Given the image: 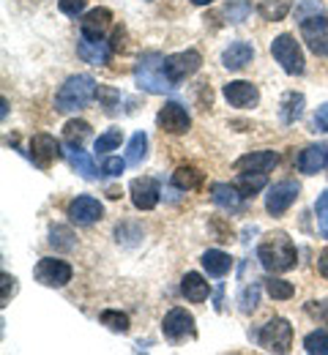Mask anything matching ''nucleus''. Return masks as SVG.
Wrapping results in <instances>:
<instances>
[{
  "label": "nucleus",
  "instance_id": "nucleus-1",
  "mask_svg": "<svg viewBox=\"0 0 328 355\" xmlns=\"http://www.w3.org/2000/svg\"><path fill=\"white\" fill-rule=\"evenodd\" d=\"M257 260L268 273H287L298 263V252H295V243H293V238L287 232L274 230L260 241Z\"/></svg>",
  "mask_w": 328,
  "mask_h": 355
},
{
  "label": "nucleus",
  "instance_id": "nucleus-2",
  "mask_svg": "<svg viewBox=\"0 0 328 355\" xmlns=\"http://www.w3.org/2000/svg\"><path fill=\"white\" fill-rule=\"evenodd\" d=\"M96 93H98V88H96V80L91 74H74L55 93V110L63 112V115L66 112H77V110L91 104V98Z\"/></svg>",
  "mask_w": 328,
  "mask_h": 355
},
{
  "label": "nucleus",
  "instance_id": "nucleus-3",
  "mask_svg": "<svg viewBox=\"0 0 328 355\" xmlns=\"http://www.w3.org/2000/svg\"><path fill=\"white\" fill-rule=\"evenodd\" d=\"M135 80H137V88L148 90V93H170L175 88L170 83V77L164 74V55L162 52H145L140 60H137V69H135Z\"/></svg>",
  "mask_w": 328,
  "mask_h": 355
},
{
  "label": "nucleus",
  "instance_id": "nucleus-4",
  "mask_svg": "<svg viewBox=\"0 0 328 355\" xmlns=\"http://www.w3.org/2000/svg\"><path fill=\"white\" fill-rule=\"evenodd\" d=\"M271 55H274V60L282 66V71L290 74V77H298V74H304V69H307L304 49L295 42L293 33H279V36L271 42Z\"/></svg>",
  "mask_w": 328,
  "mask_h": 355
},
{
  "label": "nucleus",
  "instance_id": "nucleus-5",
  "mask_svg": "<svg viewBox=\"0 0 328 355\" xmlns=\"http://www.w3.org/2000/svg\"><path fill=\"white\" fill-rule=\"evenodd\" d=\"M257 342H260V347L266 353H290V347H293V325L284 317H274L260 328Z\"/></svg>",
  "mask_w": 328,
  "mask_h": 355
},
{
  "label": "nucleus",
  "instance_id": "nucleus-6",
  "mask_svg": "<svg viewBox=\"0 0 328 355\" xmlns=\"http://www.w3.org/2000/svg\"><path fill=\"white\" fill-rule=\"evenodd\" d=\"M202 66V55L197 49H184V52H173L164 58V74L170 77L173 85L189 80L191 74H197Z\"/></svg>",
  "mask_w": 328,
  "mask_h": 355
},
{
  "label": "nucleus",
  "instance_id": "nucleus-7",
  "mask_svg": "<svg viewBox=\"0 0 328 355\" xmlns=\"http://www.w3.org/2000/svg\"><path fill=\"white\" fill-rule=\"evenodd\" d=\"M33 276H36V282H39V284L52 287V290H60V287H66V284L71 282L74 270H71V266H69L66 260H58V257H42V260H39V266H36V270H33Z\"/></svg>",
  "mask_w": 328,
  "mask_h": 355
},
{
  "label": "nucleus",
  "instance_id": "nucleus-8",
  "mask_svg": "<svg viewBox=\"0 0 328 355\" xmlns=\"http://www.w3.org/2000/svg\"><path fill=\"white\" fill-rule=\"evenodd\" d=\"M298 194H301L298 180H293V178L277 180V183L268 189V194H266V211H268L271 216H282L284 211H290V205L298 200Z\"/></svg>",
  "mask_w": 328,
  "mask_h": 355
},
{
  "label": "nucleus",
  "instance_id": "nucleus-9",
  "mask_svg": "<svg viewBox=\"0 0 328 355\" xmlns=\"http://www.w3.org/2000/svg\"><path fill=\"white\" fill-rule=\"evenodd\" d=\"M66 216H69V222L77 224V227H91V224H96L104 216V205L96 197H91V194H80V197H74L69 202Z\"/></svg>",
  "mask_w": 328,
  "mask_h": 355
},
{
  "label": "nucleus",
  "instance_id": "nucleus-10",
  "mask_svg": "<svg viewBox=\"0 0 328 355\" xmlns=\"http://www.w3.org/2000/svg\"><path fill=\"white\" fill-rule=\"evenodd\" d=\"M162 334H164V339H170V342L191 339V336H194V317H191L187 309H181V306L170 309L164 314V320H162Z\"/></svg>",
  "mask_w": 328,
  "mask_h": 355
},
{
  "label": "nucleus",
  "instance_id": "nucleus-11",
  "mask_svg": "<svg viewBox=\"0 0 328 355\" xmlns=\"http://www.w3.org/2000/svg\"><path fill=\"white\" fill-rule=\"evenodd\" d=\"M28 156L31 162L39 167V170H49L58 159H60V145L52 134H33L31 137V148H28Z\"/></svg>",
  "mask_w": 328,
  "mask_h": 355
},
{
  "label": "nucleus",
  "instance_id": "nucleus-12",
  "mask_svg": "<svg viewBox=\"0 0 328 355\" xmlns=\"http://www.w3.org/2000/svg\"><path fill=\"white\" fill-rule=\"evenodd\" d=\"M156 123L159 129L167 134H187L191 129V118H189V110L178 101H167L159 115H156Z\"/></svg>",
  "mask_w": 328,
  "mask_h": 355
},
{
  "label": "nucleus",
  "instance_id": "nucleus-13",
  "mask_svg": "<svg viewBox=\"0 0 328 355\" xmlns=\"http://www.w3.org/2000/svg\"><path fill=\"white\" fill-rule=\"evenodd\" d=\"M301 39L315 55H328V17H307L301 22Z\"/></svg>",
  "mask_w": 328,
  "mask_h": 355
},
{
  "label": "nucleus",
  "instance_id": "nucleus-14",
  "mask_svg": "<svg viewBox=\"0 0 328 355\" xmlns=\"http://www.w3.org/2000/svg\"><path fill=\"white\" fill-rule=\"evenodd\" d=\"M129 194H132V202H135V208L137 211H153L156 205H159V180L156 178H135L132 183H129Z\"/></svg>",
  "mask_w": 328,
  "mask_h": 355
},
{
  "label": "nucleus",
  "instance_id": "nucleus-15",
  "mask_svg": "<svg viewBox=\"0 0 328 355\" xmlns=\"http://www.w3.org/2000/svg\"><path fill=\"white\" fill-rule=\"evenodd\" d=\"M225 98H227V104L235 107V110H254L257 104H260V90L257 85H252V83H246V80H235V83H227L225 88Z\"/></svg>",
  "mask_w": 328,
  "mask_h": 355
},
{
  "label": "nucleus",
  "instance_id": "nucleus-16",
  "mask_svg": "<svg viewBox=\"0 0 328 355\" xmlns=\"http://www.w3.org/2000/svg\"><path fill=\"white\" fill-rule=\"evenodd\" d=\"M112 49H115V46L110 44V42H104V39L80 36V42H77V55H80L85 63H91V66H107L110 58H112Z\"/></svg>",
  "mask_w": 328,
  "mask_h": 355
},
{
  "label": "nucleus",
  "instance_id": "nucleus-17",
  "mask_svg": "<svg viewBox=\"0 0 328 355\" xmlns=\"http://www.w3.org/2000/svg\"><path fill=\"white\" fill-rule=\"evenodd\" d=\"M328 167V145L326 142H315V145H307L301 153H298V173L304 175H318Z\"/></svg>",
  "mask_w": 328,
  "mask_h": 355
},
{
  "label": "nucleus",
  "instance_id": "nucleus-18",
  "mask_svg": "<svg viewBox=\"0 0 328 355\" xmlns=\"http://www.w3.org/2000/svg\"><path fill=\"white\" fill-rule=\"evenodd\" d=\"M277 164H279V153L274 150H257V153H246L235 159V170L241 173H271Z\"/></svg>",
  "mask_w": 328,
  "mask_h": 355
},
{
  "label": "nucleus",
  "instance_id": "nucleus-19",
  "mask_svg": "<svg viewBox=\"0 0 328 355\" xmlns=\"http://www.w3.org/2000/svg\"><path fill=\"white\" fill-rule=\"evenodd\" d=\"M110 25H112V11H110V8H91V11L80 19L83 36H91V39H101Z\"/></svg>",
  "mask_w": 328,
  "mask_h": 355
},
{
  "label": "nucleus",
  "instance_id": "nucleus-20",
  "mask_svg": "<svg viewBox=\"0 0 328 355\" xmlns=\"http://www.w3.org/2000/svg\"><path fill=\"white\" fill-rule=\"evenodd\" d=\"M252 58H254V46L249 42H233L222 52V66L227 71H241V69H246L252 63Z\"/></svg>",
  "mask_w": 328,
  "mask_h": 355
},
{
  "label": "nucleus",
  "instance_id": "nucleus-21",
  "mask_svg": "<svg viewBox=\"0 0 328 355\" xmlns=\"http://www.w3.org/2000/svg\"><path fill=\"white\" fill-rule=\"evenodd\" d=\"M211 200H214V205H219L222 211H230V214L243 208V194L235 189V183H214Z\"/></svg>",
  "mask_w": 328,
  "mask_h": 355
},
{
  "label": "nucleus",
  "instance_id": "nucleus-22",
  "mask_svg": "<svg viewBox=\"0 0 328 355\" xmlns=\"http://www.w3.org/2000/svg\"><path fill=\"white\" fill-rule=\"evenodd\" d=\"M181 293H184V298H187L189 304H202L211 295V284L200 273L189 270L187 276L181 279Z\"/></svg>",
  "mask_w": 328,
  "mask_h": 355
},
{
  "label": "nucleus",
  "instance_id": "nucleus-23",
  "mask_svg": "<svg viewBox=\"0 0 328 355\" xmlns=\"http://www.w3.org/2000/svg\"><path fill=\"white\" fill-rule=\"evenodd\" d=\"M200 263H202V268H205V273H208V276L222 279V276H227V273H230V268H233V257H230L227 252H222V249H208V252L200 257Z\"/></svg>",
  "mask_w": 328,
  "mask_h": 355
},
{
  "label": "nucleus",
  "instance_id": "nucleus-24",
  "mask_svg": "<svg viewBox=\"0 0 328 355\" xmlns=\"http://www.w3.org/2000/svg\"><path fill=\"white\" fill-rule=\"evenodd\" d=\"M304 96L301 93H295V90H290V93H284V98H282L279 104V118L282 123H295L301 115H304Z\"/></svg>",
  "mask_w": 328,
  "mask_h": 355
},
{
  "label": "nucleus",
  "instance_id": "nucleus-25",
  "mask_svg": "<svg viewBox=\"0 0 328 355\" xmlns=\"http://www.w3.org/2000/svg\"><path fill=\"white\" fill-rule=\"evenodd\" d=\"M233 183L243 197H254L257 191H263L268 186V175L266 173H238Z\"/></svg>",
  "mask_w": 328,
  "mask_h": 355
},
{
  "label": "nucleus",
  "instance_id": "nucleus-26",
  "mask_svg": "<svg viewBox=\"0 0 328 355\" xmlns=\"http://www.w3.org/2000/svg\"><path fill=\"white\" fill-rule=\"evenodd\" d=\"M69 164L74 167V173H80L85 180H96V178L101 175V173L96 170L94 159H91L85 150H80V148H71V150H69Z\"/></svg>",
  "mask_w": 328,
  "mask_h": 355
},
{
  "label": "nucleus",
  "instance_id": "nucleus-27",
  "mask_svg": "<svg viewBox=\"0 0 328 355\" xmlns=\"http://www.w3.org/2000/svg\"><path fill=\"white\" fill-rule=\"evenodd\" d=\"M293 8V0H260L257 6V14L266 19V22H282Z\"/></svg>",
  "mask_w": 328,
  "mask_h": 355
},
{
  "label": "nucleus",
  "instance_id": "nucleus-28",
  "mask_svg": "<svg viewBox=\"0 0 328 355\" xmlns=\"http://www.w3.org/2000/svg\"><path fill=\"white\" fill-rule=\"evenodd\" d=\"M91 137V123L88 121H69L63 126V139L71 145V148H83V142Z\"/></svg>",
  "mask_w": 328,
  "mask_h": 355
},
{
  "label": "nucleus",
  "instance_id": "nucleus-29",
  "mask_svg": "<svg viewBox=\"0 0 328 355\" xmlns=\"http://www.w3.org/2000/svg\"><path fill=\"white\" fill-rule=\"evenodd\" d=\"M200 183H202V173L194 170V167H178V170L173 173V186L181 189V191H191V189H197Z\"/></svg>",
  "mask_w": 328,
  "mask_h": 355
},
{
  "label": "nucleus",
  "instance_id": "nucleus-30",
  "mask_svg": "<svg viewBox=\"0 0 328 355\" xmlns=\"http://www.w3.org/2000/svg\"><path fill=\"white\" fill-rule=\"evenodd\" d=\"M49 243H52L58 252H71V249L77 246V238H74V232H71L69 227L55 224V227L49 230Z\"/></svg>",
  "mask_w": 328,
  "mask_h": 355
},
{
  "label": "nucleus",
  "instance_id": "nucleus-31",
  "mask_svg": "<svg viewBox=\"0 0 328 355\" xmlns=\"http://www.w3.org/2000/svg\"><path fill=\"white\" fill-rule=\"evenodd\" d=\"M98 320H101V325H107L112 334H129V328H132L129 314H123V311H118V309L101 311V314H98Z\"/></svg>",
  "mask_w": 328,
  "mask_h": 355
},
{
  "label": "nucleus",
  "instance_id": "nucleus-32",
  "mask_svg": "<svg viewBox=\"0 0 328 355\" xmlns=\"http://www.w3.org/2000/svg\"><path fill=\"white\" fill-rule=\"evenodd\" d=\"M266 293H268L274 301H287V298L295 295V287H293V282H287V279L271 276V279H266Z\"/></svg>",
  "mask_w": 328,
  "mask_h": 355
},
{
  "label": "nucleus",
  "instance_id": "nucleus-33",
  "mask_svg": "<svg viewBox=\"0 0 328 355\" xmlns=\"http://www.w3.org/2000/svg\"><path fill=\"white\" fill-rule=\"evenodd\" d=\"M148 156V134L137 132L129 139V150H126V162L129 164H142V159Z\"/></svg>",
  "mask_w": 328,
  "mask_h": 355
},
{
  "label": "nucleus",
  "instance_id": "nucleus-34",
  "mask_svg": "<svg viewBox=\"0 0 328 355\" xmlns=\"http://www.w3.org/2000/svg\"><path fill=\"white\" fill-rule=\"evenodd\" d=\"M121 139H123L121 129H107L104 134H98V137H96L94 150H96V153H110V150H118V148H121Z\"/></svg>",
  "mask_w": 328,
  "mask_h": 355
},
{
  "label": "nucleus",
  "instance_id": "nucleus-35",
  "mask_svg": "<svg viewBox=\"0 0 328 355\" xmlns=\"http://www.w3.org/2000/svg\"><path fill=\"white\" fill-rule=\"evenodd\" d=\"M304 350L309 355H328V331H312L304 336Z\"/></svg>",
  "mask_w": 328,
  "mask_h": 355
},
{
  "label": "nucleus",
  "instance_id": "nucleus-36",
  "mask_svg": "<svg viewBox=\"0 0 328 355\" xmlns=\"http://www.w3.org/2000/svg\"><path fill=\"white\" fill-rule=\"evenodd\" d=\"M315 214H318V230H320V235L328 238V191H323V194L318 197Z\"/></svg>",
  "mask_w": 328,
  "mask_h": 355
},
{
  "label": "nucleus",
  "instance_id": "nucleus-37",
  "mask_svg": "<svg viewBox=\"0 0 328 355\" xmlns=\"http://www.w3.org/2000/svg\"><path fill=\"white\" fill-rule=\"evenodd\" d=\"M126 159H121V156H107L104 162H101V175H110V178H118L123 170H126Z\"/></svg>",
  "mask_w": 328,
  "mask_h": 355
},
{
  "label": "nucleus",
  "instance_id": "nucleus-38",
  "mask_svg": "<svg viewBox=\"0 0 328 355\" xmlns=\"http://www.w3.org/2000/svg\"><path fill=\"white\" fill-rule=\"evenodd\" d=\"M257 295H260L257 284H252V287H246V290H243V295H241V311H243V314L254 311V306H257Z\"/></svg>",
  "mask_w": 328,
  "mask_h": 355
},
{
  "label": "nucleus",
  "instance_id": "nucleus-39",
  "mask_svg": "<svg viewBox=\"0 0 328 355\" xmlns=\"http://www.w3.org/2000/svg\"><path fill=\"white\" fill-rule=\"evenodd\" d=\"M58 6H60V11H63L66 17H80V14L85 11L88 0H58Z\"/></svg>",
  "mask_w": 328,
  "mask_h": 355
},
{
  "label": "nucleus",
  "instance_id": "nucleus-40",
  "mask_svg": "<svg viewBox=\"0 0 328 355\" xmlns=\"http://www.w3.org/2000/svg\"><path fill=\"white\" fill-rule=\"evenodd\" d=\"M307 314L315 317L318 322L328 325V301H320V304H318V301H309V304H307Z\"/></svg>",
  "mask_w": 328,
  "mask_h": 355
},
{
  "label": "nucleus",
  "instance_id": "nucleus-41",
  "mask_svg": "<svg viewBox=\"0 0 328 355\" xmlns=\"http://www.w3.org/2000/svg\"><path fill=\"white\" fill-rule=\"evenodd\" d=\"M0 279H3V295H0V301L8 304V295H14V290H17V279L8 276V273H3Z\"/></svg>",
  "mask_w": 328,
  "mask_h": 355
},
{
  "label": "nucleus",
  "instance_id": "nucleus-42",
  "mask_svg": "<svg viewBox=\"0 0 328 355\" xmlns=\"http://www.w3.org/2000/svg\"><path fill=\"white\" fill-rule=\"evenodd\" d=\"M98 98H104V110L107 112H115V98H121V93H115V90H110V88H98Z\"/></svg>",
  "mask_w": 328,
  "mask_h": 355
},
{
  "label": "nucleus",
  "instance_id": "nucleus-43",
  "mask_svg": "<svg viewBox=\"0 0 328 355\" xmlns=\"http://www.w3.org/2000/svg\"><path fill=\"white\" fill-rule=\"evenodd\" d=\"M318 270H320V276L328 279V246L320 252V260H318Z\"/></svg>",
  "mask_w": 328,
  "mask_h": 355
},
{
  "label": "nucleus",
  "instance_id": "nucleus-44",
  "mask_svg": "<svg viewBox=\"0 0 328 355\" xmlns=\"http://www.w3.org/2000/svg\"><path fill=\"white\" fill-rule=\"evenodd\" d=\"M315 126H320V129H326V132H328V104H323V110L318 112V118H315Z\"/></svg>",
  "mask_w": 328,
  "mask_h": 355
},
{
  "label": "nucleus",
  "instance_id": "nucleus-45",
  "mask_svg": "<svg viewBox=\"0 0 328 355\" xmlns=\"http://www.w3.org/2000/svg\"><path fill=\"white\" fill-rule=\"evenodd\" d=\"M0 118H3V121L8 118V101H6V98L0 101Z\"/></svg>",
  "mask_w": 328,
  "mask_h": 355
},
{
  "label": "nucleus",
  "instance_id": "nucleus-46",
  "mask_svg": "<svg viewBox=\"0 0 328 355\" xmlns=\"http://www.w3.org/2000/svg\"><path fill=\"white\" fill-rule=\"evenodd\" d=\"M191 3H194V6H211L214 0H191Z\"/></svg>",
  "mask_w": 328,
  "mask_h": 355
}]
</instances>
